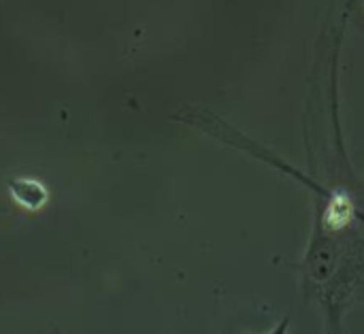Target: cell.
I'll return each instance as SVG.
<instances>
[{
    "mask_svg": "<svg viewBox=\"0 0 364 334\" xmlns=\"http://www.w3.org/2000/svg\"><path fill=\"white\" fill-rule=\"evenodd\" d=\"M358 217H360V220H363V222H364V215H363V213H358Z\"/></svg>",
    "mask_w": 364,
    "mask_h": 334,
    "instance_id": "obj_2",
    "label": "cell"
},
{
    "mask_svg": "<svg viewBox=\"0 0 364 334\" xmlns=\"http://www.w3.org/2000/svg\"><path fill=\"white\" fill-rule=\"evenodd\" d=\"M288 326H290V320L286 318V320H284V322H282V324H279V326H277V328H275L271 334H288Z\"/></svg>",
    "mask_w": 364,
    "mask_h": 334,
    "instance_id": "obj_1",
    "label": "cell"
}]
</instances>
